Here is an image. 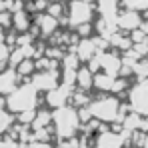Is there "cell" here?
I'll return each mask as SVG.
<instances>
[{
  "label": "cell",
  "instance_id": "cell-7",
  "mask_svg": "<svg viewBox=\"0 0 148 148\" xmlns=\"http://www.w3.org/2000/svg\"><path fill=\"white\" fill-rule=\"evenodd\" d=\"M122 146L124 138L118 132H112V130H102L96 136V142H94V148H122Z\"/></svg>",
  "mask_w": 148,
  "mask_h": 148
},
{
  "label": "cell",
  "instance_id": "cell-10",
  "mask_svg": "<svg viewBox=\"0 0 148 148\" xmlns=\"http://www.w3.org/2000/svg\"><path fill=\"white\" fill-rule=\"evenodd\" d=\"M78 56V60H90L96 56V40H90V38H84L80 44H78V50L74 52Z\"/></svg>",
  "mask_w": 148,
  "mask_h": 148
},
{
  "label": "cell",
  "instance_id": "cell-9",
  "mask_svg": "<svg viewBox=\"0 0 148 148\" xmlns=\"http://www.w3.org/2000/svg\"><path fill=\"white\" fill-rule=\"evenodd\" d=\"M36 28H38V32H40L42 36H52V34L58 30V20L44 12V14H40V16L36 18Z\"/></svg>",
  "mask_w": 148,
  "mask_h": 148
},
{
  "label": "cell",
  "instance_id": "cell-2",
  "mask_svg": "<svg viewBox=\"0 0 148 148\" xmlns=\"http://www.w3.org/2000/svg\"><path fill=\"white\" fill-rule=\"evenodd\" d=\"M52 124H54V132L56 136L62 140V138H70L76 136V130H78V110L74 106H62V108H56L52 112Z\"/></svg>",
  "mask_w": 148,
  "mask_h": 148
},
{
  "label": "cell",
  "instance_id": "cell-14",
  "mask_svg": "<svg viewBox=\"0 0 148 148\" xmlns=\"http://www.w3.org/2000/svg\"><path fill=\"white\" fill-rule=\"evenodd\" d=\"M98 10L104 20H110L116 14V0H98Z\"/></svg>",
  "mask_w": 148,
  "mask_h": 148
},
{
  "label": "cell",
  "instance_id": "cell-15",
  "mask_svg": "<svg viewBox=\"0 0 148 148\" xmlns=\"http://www.w3.org/2000/svg\"><path fill=\"white\" fill-rule=\"evenodd\" d=\"M12 70L18 74V78H28L30 74H34V60L26 58V60H22L16 68H12Z\"/></svg>",
  "mask_w": 148,
  "mask_h": 148
},
{
  "label": "cell",
  "instance_id": "cell-5",
  "mask_svg": "<svg viewBox=\"0 0 148 148\" xmlns=\"http://www.w3.org/2000/svg\"><path fill=\"white\" fill-rule=\"evenodd\" d=\"M30 84L36 88V90H44V92H50V90H54V88H58L60 86V76L56 70H44V72H36L32 76V80H30Z\"/></svg>",
  "mask_w": 148,
  "mask_h": 148
},
{
  "label": "cell",
  "instance_id": "cell-8",
  "mask_svg": "<svg viewBox=\"0 0 148 148\" xmlns=\"http://www.w3.org/2000/svg\"><path fill=\"white\" fill-rule=\"evenodd\" d=\"M18 74L14 72L12 68H6V70H2L0 72V96H6V94H10L16 86H18Z\"/></svg>",
  "mask_w": 148,
  "mask_h": 148
},
{
  "label": "cell",
  "instance_id": "cell-18",
  "mask_svg": "<svg viewBox=\"0 0 148 148\" xmlns=\"http://www.w3.org/2000/svg\"><path fill=\"white\" fill-rule=\"evenodd\" d=\"M10 46L6 44V42H0V68H2V64H8V60H10Z\"/></svg>",
  "mask_w": 148,
  "mask_h": 148
},
{
  "label": "cell",
  "instance_id": "cell-13",
  "mask_svg": "<svg viewBox=\"0 0 148 148\" xmlns=\"http://www.w3.org/2000/svg\"><path fill=\"white\" fill-rule=\"evenodd\" d=\"M92 86H96L102 92H112V86H114V76H108V74L100 72L98 76H94L92 80Z\"/></svg>",
  "mask_w": 148,
  "mask_h": 148
},
{
  "label": "cell",
  "instance_id": "cell-17",
  "mask_svg": "<svg viewBox=\"0 0 148 148\" xmlns=\"http://www.w3.org/2000/svg\"><path fill=\"white\" fill-rule=\"evenodd\" d=\"M118 24L122 26V28H134V26L138 24V16H136V12H124L122 16L118 18Z\"/></svg>",
  "mask_w": 148,
  "mask_h": 148
},
{
  "label": "cell",
  "instance_id": "cell-16",
  "mask_svg": "<svg viewBox=\"0 0 148 148\" xmlns=\"http://www.w3.org/2000/svg\"><path fill=\"white\" fill-rule=\"evenodd\" d=\"M12 124H14V116H12L8 110H2V108H0V136L6 134V132L12 128Z\"/></svg>",
  "mask_w": 148,
  "mask_h": 148
},
{
  "label": "cell",
  "instance_id": "cell-3",
  "mask_svg": "<svg viewBox=\"0 0 148 148\" xmlns=\"http://www.w3.org/2000/svg\"><path fill=\"white\" fill-rule=\"evenodd\" d=\"M118 100L114 96H102V98L90 100L88 104V112L92 120H102V122H112L116 120V116L120 114L118 110Z\"/></svg>",
  "mask_w": 148,
  "mask_h": 148
},
{
  "label": "cell",
  "instance_id": "cell-6",
  "mask_svg": "<svg viewBox=\"0 0 148 148\" xmlns=\"http://www.w3.org/2000/svg\"><path fill=\"white\" fill-rule=\"evenodd\" d=\"M70 96H72L70 88H68V86H64V84H60L58 88H54V90L46 92V102H48L50 106L56 110V108L66 106V102L70 100Z\"/></svg>",
  "mask_w": 148,
  "mask_h": 148
},
{
  "label": "cell",
  "instance_id": "cell-1",
  "mask_svg": "<svg viewBox=\"0 0 148 148\" xmlns=\"http://www.w3.org/2000/svg\"><path fill=\"white\" fill-rule=\"evenodd\" d=\"M36 96H38V90L30 82H26V84L16 86L8 94V98L4 100V106L10 114H22L28 110H36Z\"/></svg>",
  "mask_w": 148,
  "mask_h": 148
},
{
  "label": "cell",
  "instance_id": "cell-12",
  "mask_svg": "<svg viewBox=\"0 0 148 148\" xmlns=\"http://www.w3.org/2000/svg\"><path fill=\"white\" fill-rule=\"evenodd\" d=\"M92 80H94V76H92V70L88 66H82V68L76 70V82H78V86H80L82 92H86L92 86Z\"/></svg>",
  "mask_w": 148,
  "mask_h": 148
},
{
  "label": "cell",
  "instance_id": "cell-20",
  "mask_svg": "<svg viewBox=\"0 0 148 148\" xmlns=\"http://www.w3.org/2000/svg\"><path fill=\"white\" fill-rule=\"evenodd\" d=\"M82 148H94V146H88V144H86V146H82Z\"/></svg>",
  "mask_w": 148,
  "mask_h": 148
},
{
  "label": "cell",
  "instance_id": "cell-4",
  "mask_svg": "<svg viewBox=\"0 0 148 148\" xmlns=\"http://www.w3.org/2000/svg\"><path fill=\"white\" fill-rule=\"evenodd\" d=\"M68 24L70 26H82V24H90L92 20V4L90 2H84V0H72L68 4Z\"/></svg>",
  "mask_w": 148,
  "mask_h": 148
},
{
  "label": "cell",
  "instance_id": "cell-19",
  "mask_svg": "<svg viewBox=\"0 0 148 148\" xmlns=\"http://www.w3.org/2000/svg\"><path fill=\"white\" fill-rule=\"evenodd\" d=\"M18 146H20V144H18L14 138H8V136L2 138V136H0V148H18Z\"/></svg>",
  "mask_w": 148,
  "mask_h": 148
},
{
  "label": "cell",
  "instance_id": "cell-11",
  "mask_svg": "<svg viewBox=\"0 0 148 148\" xmlns=\"http://www.w3.org/2000/svg\"><path fill=\"white\" fill-rule=\"evenodd\" d=\"M12 26L18 30V32H26L28 28H30V24H32V20H30V16H28V12L26 10H14V14H12Z\"/></svg>",
  "mask_w": 148,
  "mask_h": 148
}]
</instances>
